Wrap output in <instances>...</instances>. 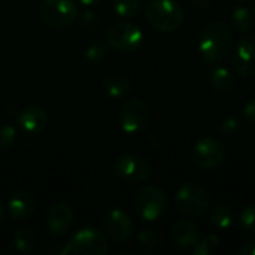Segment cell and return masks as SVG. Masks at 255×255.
Segmentation results:
<instances>
[{"mask_svg":"<svg viewBox=\"0 0 255 255\" xmlns=\"http://www.w3.org/2000/svg\"><path fill=\"white\" fill-rule=\"evenodd\" d=\"M136 242L148 250H154L160 245L161 242V236L158 235L157 230L151 229V227H143L137 232L136 235Z\"/></svg>","mask_w":255,"mask_h":255,"instance_id":"24","label":"cell"},{"mask_svg":"<svg viewBox=\"0 0 255 255\" xmlns=\"http://www.w3.org/2000/svg\"><path fill=\"white\" fill-rule=\"evenodd\" d=\"M73 211L69 203L66 202H57L51 205L46 215V224L52 235L63 236L69 232V229L73 224Z\"/></svg>","mask_w":255,"mask_h":255,"instance_id":"14","label":"cell"},{"mask_svg":"<svg viewBox=\"0 0 255 255\" xmlns=\"http://www.w3.org/2000/svg\"><path fill=\"white\" fill-rule=\"evenodd\" d=\"M167 194L163 188L148 185L140 188L133 199V209L137 217L146 223L157 221L166 211Z\"/></svg>","mask_w":255,"mask_h":255,"instance_id":"3","label":"cell"},{"mask_svg":"<svg viewBox=\"0 0 255 255\" xmlns=\"http://www.w3.org/2000/svg\"><path fill=\"white\" fill-rule=\"evenodd\" d=\"M3 217H4V208H3V203H1V200H0V223H1V220H3Z\"/></svg>","mask_w":255,"mask_h":255,"instance_id":"34","label":"cell"},{"mask_svg":"<svg viewBox=\"0 0 255 255\" xmlns=\"http://www.w3.org/2000/svg\"><path fill=\"white\" fill-rule=\"evenodd\" d=\"M242 114H244L245 121L250 126H255V97L245 103V106L242 109Z\"/></svg>","mask_w":255,"mask_h":255,"instance_id":"30","label":"cell"},{"mask_svg":"<svg viewBox=\"0 0 255 255\" xmlns=\"http://www.w3.org/2000/svg\"><path fill=\"white\" fill-rule=\"evenodd\" d=\"M78 19H79L81 27L90 30V28H93L94 25H97V22H99V15H97L94 10H85V12H82L81 15H78Z\"/></svg>","mask_w":255,"mask_h":255,"instance_id":"29","label":"cell"},{"mask_svg":"<svg viewBox=\"0 0 255 255\" xmlns=\"http://www.w3.org/2000/svg\"><path fill=\"white\" fill-rule=\"evenodd\" d=\"M145 16L148 24L161 33L178 31L184 21V7L175 0H149L145 6Z\"/></svg>","mask_w":255,"mask_h":255,"instance_id":"2","label":"cell"},{"mask_svg":"<svg viewBox=\"0 0 255 255\" xmlns=\"http://www.w3.org/2000/svg\"><path fill=\"white\" fill-rule=\"evenodd\" d=\"M255 16L254 13L245 7V6H236L232 10V16H230V27L233 28V31L238 33H247L254 27Z\"/></svg>","mask_w":255,"mask_h":255,"instance_id":"19","label":"cell"},{"mask_svg":"<svg viewBox=\"0 0 255 255\" xmlns=\"http://www.w3.org/2000/svg\"><path fill=\"white\" fill-rule=\"evenodd\" d=\"M220 247V238L215 233H211L205 236L203 239H199V242L191 248L193 255H212Z\"/></svg>","mask_w":255,"mask_h":255,"instance_id":"23","label":"cell"},{"mask_svg":"<svg viewBox=\"0 0 255 255\" xmlns=\"http://www.w3.org/2000/svg\"><path fill=\"white\" fill-rule=\"evenodd\" d=\"M106 43L117 52L131 54L142 46L143 33L139 25L128 21H120L109 27L106 33Z\"/></svg>","mask_w":255,"mask_h":255,"instance_id":"5","label":"cell"},{"mask_svg":"<svg viewBox=\"0 0 255 255\" xmlns=\"http://www.w3.org/2000/svg\"><path fill=\"white\" fill-rule=\"evenodd\" d=\"M200 239L199 227L191 220H179L172 227V241L181 250L193 248Z\"/></svg>","mask_w":255,"mask_h":255,"instance_id":"16","label":"cell"},{"mask_svg":"<svg viewBox=\"0 0 255 255\" xmlns=\"http://www.w3.org/2000/svg\"><path fill=\"white\" fill-rule=\"evenodd\" d=\"M175 208L185 217H200L209 209L208 191L196 182H187L175 193Z\"/></svg>","mask_w":255,"mask_h":255,"instance_id":"4","label":"cell"},{"mask_svg":"<svg viewBox=\"0 0 255 255\" xmlns=\"http://www.w3.org/2000/svg\"><path fill=\"white\" fill-rule=\"evenodd\" d=\"M36 205H37L36 197L31 193H28V191H16L9 199L6 211H7V215L12 220L21 221V220L28 218L34 212Z\"/></svg>","mask_w":255,"mask_h":255,"instance_id":"15","label":"cell"},{"mask_svg":"<svg viewBox=\"0 0 255 255\" xmlns=\"http://www.w3.org/2000/svg\"><path fill=\"white\" fill-rule=\"evenodd\" d=\"M102 226H103L105 235L117 242L127 241L134 230V224H133L131 218L128 217V214H126L124 211H121L118 208L109 209L103 215Z\"/></svg>","mask_w":255,"mask_h":255,"instance_id":"12","label":"cell"},{"mask_svg":"<svg viewBox=\"0 0 255 255\" xmlns=\"http://www.w3.org/2000/svg\"><path fill=\"white\" fill-rule=\"evenodd\" d=\"M233 48V28L230 24L214 21L205 25L199 37V52L209 64H220Z\"/></svg>","mask_w":255,"mask_h":255,"instance_id":"1","label":"cell"},{"mask_svg":"<svg viewBox=\"0 0 255 255\" xmlns=\"http://www.w3.org/2000/svg\"><path fill=\"white\" fill-rule=\"evenodd\" d=\"M239 255H255V241L247 242L244 244L239 250H238Z\"/></svg>","mask_w":255,"mask_h":255,"instance_id":"31","label":"cell"},{"mask_svg":"<svg viewBox=\"0 0 255 255\" xmlns=\"http://www.w3.org/2000/svg\"><path fill=\"white\" fill-rule=\"evenodd\" d=\"M48 123H49L48 112L43 108L36 106V105L25 106L16 115L18 127L30 136L42 133L48 127Z\"/></svg>","mask_w":255,"mask_h":255,"instance_id":"13","label":"cell"},{"mask_svg":"<svg viewBox=\"0 0 255 255\" xmlns=\"http://www.w3.org/2000/svg\"><path fill=\"white\" fill-rule=\"evenodd\" d=\"M84 6H94V4H97L100 0H79Z\"/></svg>","mask_w":255,"mask_h":255,"instance_id":"33","label":"cell"},{"mask_svg":"<svg viewBox=\"0 0 255 255\" xmlns=\"http://www.w3.org/2000/svg\"><path fill=\"white\" fill-rule=\"evenodd\" d=\"M191 3L197 9H208L211 6V0H191Z\"/></svg>","mask_w":255,"mask_h":255,"instance_id":"32","label":"cell"},{"mask_svg":"<svg viewBox=\"0 0 255 255\" xmlns=\"http://www.w3.org/2000/svg\"><path fill=\"white\" fill-rule=\"evenodd\" d=\"M238 130H239V121L235 117H227L220 124V131L224 136H233L238 133Z\"/></svg>","mask_w":255,"mask_h":255,"instance_id":"28","label":"cell"},{"mask_svg":"<svg viewBox=\"0 0 255 255\" xmlns=\"http://www.w3.org/2000/svg\"><path fill=\"white\" fill-rule=\"evenodd\" d=\"M36 242H37L36 235L27 227H19L12 235V244L19 254L33 253L36 248Z\"/></svg>","mask_w":255,"mask_h":255,"instance_id":"20","label":"cell"},{"mask_svg":"<svg viewBox=\"0 0 255 255\" xmlns=\"http://www.w3.org/2000/svg\"><path fill=\"white\" fill-rule=\"evenodd\" d=\"M108 54H109V45L106 42H93L85 49V58L94 64L103 61L108 57Z\"/></svg>","mask_w":255,"mask_h":255,"instance_id":"25","label":"cell"},{"mask_svg":"<svg viewBox=\"0 0 255 255\" xmlns=\"http://www.w3.org/2000/svg\"><path fill=\"white\" fill-rule=\"evenodd\" d=\"M239 224L245 232L255 233V203L248 205L247 208L242 209L239 215Z\"/></svg>","mask_w":255,"mask_h":255,"instance_id":"26","label":"cell"},{"mask_svg":"<svg viewBox=\"0 0 255 255\" xmlns=\"http://www.w3.org/2000/svg\"><path fill=\"white\" fill-rule=\"evenodd\" d=\"M232 66L239 76L255 78V34H247L236 43Z\"/></svg>","mask_w":255,"mask_h":255,"instance_id":"11","label":"cell"},{"mask_svg":"<svg viewBox=\"0 0 255 255\" xmlns=\"http://www.w3.org/2000/svg\"><path fill=\"white\" fill-rule=\"evenodd\" d=\"M208 220H209V223L215 229H218V230H229L233 226V223H235V215H233L230 208H227L224 205H217V206L209 209Z\"/></svg>","mask_w":255,"mask_h":255,"instance_id":"21","label":"cell"},{"mask_svg":"<svg viewBox=\"0 0 255 255\" xmlns=\"http://www.w3.org/2000/svg\"><path fill=\"white\" fill-rule=\"evenodd\" d=\"M149 120H151L149 106L140 99L127 100L121 106V111L118 115L120 127L127 134H136L145 130Z\"/></svg>","mask_w":255,"mask_h":255,"instance_id":"9","label":"cell"},{"mask_svg":"<svg viewBox=\"0 0 255 255\" xmlns=\"http://www.w3.org/2000/svg\"><path fill=\"white\" fill-rule=\"evenodd\" d=\"M109 251L106 236L93 227L78 230L64 247V255H105Z\"/></svg>","mask_w":255,"mask_h":255,"instance_id":"6","label":"cell"},{"mask_svg":"<svg viewBox=\"0 0 255 255\" xmlns=\"http://www.w3.org/2000/svg\"><path fill=\"white\" fill-rule=\"evenodd\" d=\"M253 13H254V16H255V4H254V7H253Z\"/></svg>","mask_w":255,"mask_h":255,"instance_id":"35","label":"cell"},{"mask_svg":"<svg viewBox=\"0 0 255 255\" xmlns=\"http://www.w3.org/2000/svg\"><path fill=\"white\" fill-rule=\"evenodd\" d=\"M114 173L126 184H140L149 179L151 166L139 155L121 154L114 161Z\"/></svg>","mask_w":255,"mask_h":255,"instance_id":"8","label":"cell"},{"mask_svg":"<svg viewBox=\"0 0 255 255\" xmlns=\"http://www.w3.org/2000/svg\"><path fill=\"white\" fill-rule=\"evenodd\" d=\"M102 84H103L105 91L114 99H121L131 93V82L126 76L118 75V73L108 75Z\"/></svg>","mask_w":255,"mask_h":255,"instance_id":"18","label":"cell"},{"mask_svg":"<svg viewBox=\"0 0 255 255\" xmlns=\"http://www.w3.org/2000/svg\"><path fill=\"white\" fill-rule=\"evenodd\" d=\"M112 9L120 18L133 19L140 13L142 3H140V0H114Z\"/></svg>","mask_w":255,"mask_h":255,"instance_id":"22","label":"cell"},{"mask_svg":"<svg viewBox=\"0 0 255 255\" xmlns=\"http://www.w3.org/2000/svg\"><path fill=\"white\" fill-rule=\"evenodd\" d=\"M193 161L197 167L203 170H212L220 167L226 160V148L223 142L217 137H202L199 139L191 152Z\"/></svg>","mask_w":255,"mask_h":255,"instance_id":"10","label":"cell"},{"mask_svg":"<svg viewBox=\"0 0 255 255\" xmlns=\"http://www.w3.org/2000/svg\"><path fill=\"white\" fill-rule=\"evenodd\" d=\"M39 13L49 27L66 28L78 19L79 10L72 0H42Z\"/></svg>","mask_w":255,"mask_h":255,"instance_id":"7","label":"cell"},{"mask_svg":"<svg viewBox=\"0 0 255 255\" xmlns=\"http://www.w3.org/2000/svg\"><path fill=\"white\" fill-rule=\"evenodd\" d=\"M16 130L10 124H0V151H7L15 142Z\"/></svg>","mask_w":255,"mask_h":255,"instance_id":"27","label":"cell"},{"mask_svg":"<svg viewBox=\"0 0 255 255\" xmlns=\"http://www.w3.org/2000/svg\"><path fill=\"white\" fill-rule=\"evenodd\" d=\"M239 1H250V0H239Z\"/></svg>","mask_w":255,"mask_h":255,"instance_id":"36","label":"cell"},{"mask_svg":"<svg viewBox=\"0 0 255 255\" xmlns=\"http://www.w3.org/2000/svg\"><path fill=\"white\" fill-rule=\"evenodd\" d=\"M209 84L215 93L227 94L235 87V76L230 69H227L224 66H218L212 70V73L209 76Z\"/></svg>","mask_w":255,"mask_h":255,"instance_id":"17","label":"cell"}]
</instances>
